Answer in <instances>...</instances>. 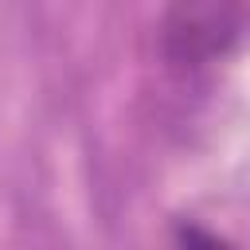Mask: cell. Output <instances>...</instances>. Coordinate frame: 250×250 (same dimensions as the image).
<instances>
[{
    "instance_id": "cell-1",
    "label": "cell",
    "mask_w": 250,
    "mask_h": 250,
    "mask_svg": "<svg viewBox=\"0 0 250 250\" xmlns=\"http://www.w3.org/2000/svg\"><path fill=\"white\" fill-rule=\"evenodd\" d=\"M246 31V12L238 8H176L164 20V55L180 66H203L227 55Z\"/></svg>"
},
{
    "instance_id": "cell-2",
    "label": "cell",
    "mask_w": 250,
    "mask_h": 250,
    "mask_svg": "<svg viewBox=\"0 0 250 250\" xmlns=\"http://www.w3.org/2000/svg\"><path fill=\"white\" fill-rule=\"evenodd\" d=\"M180 250H234V246L203 227H180Z\"/></svg>"
}]
</instances>
